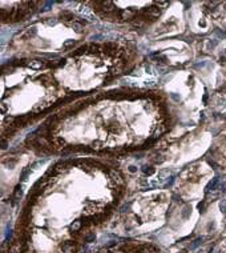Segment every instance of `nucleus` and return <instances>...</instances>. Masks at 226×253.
I'll return each mask as SVG.
<instances>
[{
    "instance_id": "f257e3e1",
    "label": "nucleus",
    "mask_w": 226,
    "mask_h": 253,
    "mask_svg": "<svg viewBox=\"0 0 226 253\" xmlns=\"http://www.w3.org/2000/svg\"><path fill=\"white\" fill-rule=\"evenodd\" d=\"M133 12H129V11H125V12H122V19H128V17H132L133 16Z\"/></svg>"
},
{
    "instance_id": "f03ea898",
    "label": "nucleus",
    "mask_w": 226,
    "mask_h": 253,
    "mask_svg": "<svg viewBox=\"0 0 226 253\" xmlns=\"http://www.w3.org/2000/svg\"><path fill=\"white\" fill-rule=\"evenodd\" d=\"M73 28H76V31H80L83 28V26H81V24H79L77 21H75V23H73Z\"/></svg>"
},
{
    "instance_id": "20e7f679",
    "label": "nucleus",
    "mask_w": 226,
    "mask_h": 253,
    "mask_svg": "<svg viewBox=\"0 0 226 253\" xmlns=\"http://www.w3.org/2000/svg\"><path fill=\"white\" fill-rule=\"evenodd\" d=\"M129 171H131V172H134V171H136V166H133V165L129 166Z\"/></svg>"
},
{
    "instance_id": "7ed1b4c3",
    "label": "nucleus",
    "mask_w": 226,
    "mask_h": 253,
    "mask_svg": "<svg viewBox=\"0 0 226 253\" xmlns=\"http://www.w3.org/2000/svg\"><path fill=\"white\" fill-rule=\"evenodd\" d=\"M148 14L153 15V16H158V11H157V10H154V8H153V10H150L149 12H148Z\"/></svg>"
}]
</instances>
